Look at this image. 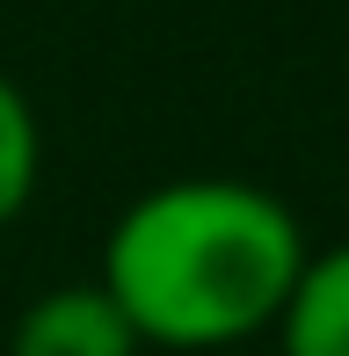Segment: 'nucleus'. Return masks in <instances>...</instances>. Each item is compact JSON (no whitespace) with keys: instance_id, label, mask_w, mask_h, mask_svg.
I'll use <instances>...</instances> for the list:
<instances>
[{"instance_id":"3","label":"nucleus","mask_w":349,"mask_h":356,"mask_svg":"<svg viewBox=\"0 0 349 356\" xmlns=\"http://www.w3.org/2000/svg\"><path fill=\"white\" fill-rule=\"evenodd\" d=\"M284 356H349V240L313 248L291 284V305L277 320Z\"/></svg>"},{"instance_id":"1","label":"nucleus","mask_w":349,"mask_h":356,"mask_svg":"<svg viewBox=\"0 0 349 356\" xmlns=\"http://www.w3.org/2000/svg\"><path fill=\"white\" fill-rule=\"evenodd\" d=\"M313 240L298 211L241 175H174L109 218V298L138 327L146 356H226L277 334Z\"/></svg>"},{"instance_id":"4","label":"nucleus","mask_w":349,"mask_h":356,"mask_svg":"<svg viewBox=\"0 0 349 356\" xmlns=\"http://www.w3.org/2000/svg\"><path fill=\"white\" fill-rule=\"evenodd\" d=\"M37 182H44V124L22 80L0 66V233L37 204Z\"/></svg>"},{"instance_id":"2","label":"nucleus","mask_w":349,"mask_h":356,"mask_svg":"<svg viewBox=\"0 0 349 356\" xmlns=\"http://www.w3.org/2000/svg\"><path fill=\"white\" fill-rule=\"evenodd\" d=\"M8 356H146V342L109 298V284L81 277V284H44L15 313Z\"/></svg>"}]
</instances>
